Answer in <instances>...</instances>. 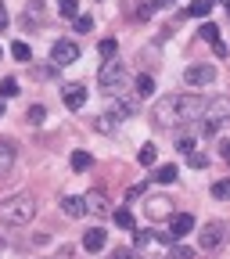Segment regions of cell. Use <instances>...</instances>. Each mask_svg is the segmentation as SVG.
<instances>
[{
	"mask_svg": "<svg viewBox=\"0 0 230 259\" xmlns=\"http://www.w3.org/2000/svg\"><path fill=\"white\" fill-rule=\"evenodd\" d=\"M32 216H36V198L25 194V191L0 202V223H4V227H25Z\"/></svg>",
	"mask_w": 230,
	"mask_h": 259,
	"instance_id": "1",
	"label": "cell"
},
{
	"mask_svg": "<svg viewBox=\"0 0 230 259\" xmlns=\"http://www.w3.org/2000/svg\"><path fill=\"white\" fill-rule=\"evenodd\" d=\"M205 108H209V101H205V97H198V94H180V97H176V115H180V122L205 119Z\"/></svg>",
	"mask_w": 230,
	"mask_h": 259,
	"instance_id": "2",
	"label": "cell"
},
{
	"mask_svg": "<svg viewBox=\"0 0 230 259\" xmlns=\"http://www.w3.org/2000/svg\"><path fill=\"white\" fill-rule=\"evenodd\" d=\"M226 231H230V227H226L223 220L205 223V227H202V234H198V248H202V252H216V248H223V245H226Z\"/></svg>",
	"mask_w": 230,
	"mask_h": 259,
	"instance_id": "3",
	"label": "cell"
},
{
	"mask_svg": "<svg viewBox=\"0 0 230 259\" xmlns=\"http://www.w3.org/2000/svg\"><path fill=\"white\" fill-rule=\"evenodd\" d=\"M126 79V69H122V61H105L101 65V72H97V87H101L105 94H115Z\"/></svg>",
	"mask_w": 230,
	"mask_h": 259,
	"instance_id": "4",
	"label": "cell"
},
{
	"mask_svg": "<svg viewBox=\"0 0 230 259\" xmlns=\"http://www.w3.org/2000/svg\"><path fill=\"white\" fill-rule=\"evenodd\" d=\"M173 119L180 122V115H176V94H173V97H162V101L151 108V122H155L158 130H169Z\"/></svg>",
	"mask_w": 230,
	"mask_h": 259,
	"instance_id": "5",
	"label": "cell"
},
{
	"mask_svg": "<svg viewBox=\"0 0 230 259\" xmlns=\"http://www.w3.org/2000/svg\"><path fill=\"white\" fill-rule=\"evenodd\" d=\"M79 58V47L72 44V40H58L54 47H51V61L58 65V69H65V65H72Z\"/></svg>",
	"mask_w": 230,
	"mask_h": 259,
	"instance_id": "6",
	"label": "cell"
},
{
	"mask_svg": "<svg viewBox=\"0 0 230 259\" xmlns=\"http://www.w3.org/2000/svg\"><path fill=\"white\" fill-rule=\"evenodd\" d=\"M183 79L191 87H209V83H216V69H212V65H187Z\"/></svg>",
	"mask_w": 230,
	"mask_h": 259,
	"instance_id": "7",
	"label": "cell"
},
{
	"mask_svg": "<svg viewBox=\"0 0 230 259\" xmlns=\"http://www.w3.org/2000/svg\"><path fill=\"white\" fill-rule=\"evenodd\" d=\"M61 209L69 212L72 220H83V216L90 212V202H86V198H79V194H69V198H61Z\"/></svg>",
	"mask_w": 230,
	"mask_h": 259,
	"instance_id": "8",
	"label": "cell"
},
{
	"mask_svg": "<svg viewBox=\"0 0 230 259\" xmlns=\"http://www.w3.org/2000/svg\"><path fill=\"white\" fill-rule=\"evenodd\" d=\"M205 119L226 122V119H230V97H212V101H209V108H205Z\"/></svg>",
	"mask_w": 230,
	"mask_h": 259,
	"instance_id": "9",
	"label": "cell"
},
{
	"mask_svg": "<svg viewBox=\"0 0 230 259\" xmlns=\"http://www.w3.org/2000/svg\"><path fill=\"white\" fill-rule=\"evenodd\" d=\"M65 105H69L72 112H79V108L86 105V87H79V83H69V87H65Z\"/></svg>",
	"mask_w": 230,
	"mask_h": 259,
	"instance_id": "10",
	"label": "cell"
},
{
	"mask_svg": "<svg viewBox=\"0 0 230 259\" xmlns=\"http://www.w3.org/2000/svg\"><path fill=\"white\" fill-rule=\"evenodd\" d=\"M105 245H108V234L101 231V227H90V231L83 234V248L86 252H101Z\"/></svg>",
	"mask_w": 230,
	"mask_h": 259,
	"instance_id": "11",
	"label": "cell"
},
{
	"mask_svg": "<svg viewBox=\"0 0 230 259\" xmlns=\"http://www.w3.org/2000/svg\"><path fill=\"white\" fill-rule=\"evenodd\" d=\"M169 205H173V202H169V198H162V194H158V198H151V202H148V220H166V216H176Z\"/></svg>",
	"mask_w": 230,
	"mask_h": 259,
	"instance_id": "12",
	"label": "cell"
},
{
	"mask_svg": "<svg viewBox=\"0 0 230 259\" xmlns=\"http://www.w3.org/2000/svg\"><path fill=\"white\" fill-rule=\"evenodd\" d=\"M15 166V144L11 141H0V177H8Z\"/></svg>",
	"mask_w": 230,
	"mask_h": 259,
	"instance_id": "13",
	"label": "cell"
},
{
	"mask_svg": "<svg viewBox=\"0 0 230 259\" xmlns=\"http://www.w3.org/2000/svg\"><path fill=\"white\" fill-rule=\"evenodd\" d=\"M169 227H173V234H176V238H183V234L194 231V216H191V212H180V216L169 220Z\"/></svg>",
	"mask_w": 230,
	"mask_h": 259,
	"instance_id": "14",
	"label": "cell"
},
{
	"mask_svg": "<svg viewBox=\"0 0 230 259\" xmlns=\"http://www.w3.org/2000/svg\"><path fill=\"white\" fill-rule=\"evenodd\" d=\"M32 22H43V0H29L25 4V25Z\"/></svg>",
	"mask_w": 230,
	"mask_h": 259,
	"instance_id": "15",
	"label": "cell"
},
{
	"mask_svg": "<svg viewBox=\"0 0 230 259\" xmlns=\"http://www.w3.org/2000/svg\"><path fill=\"white\" fill-rule=\"evenodd\" d=\"M69 162H72V169H76V173H86V169L94 166L90 151H72V158H69Z\"/></svg>",
	"mask_w": 230,
	"mask_h": 259,
	"instance_id": "16",
	"label": "cell"
},
{
	"mask_svg": "<svg viewBox=\"0 0 230 259\" xmlns=\"http://www.w3.org/2000/svg\"><path fill=\"white\" fill-rule=\"evenodd\" d=\"M198 36H202V40H209V44L216 47V44H219V25H216V22H205V25L198 29Z\"/></svg>",
	"mask_w": 230,
	"mask_h": 259,
	"instance_id": "17",
	"label": "cell"
},
{
	"mask_svg": "<svg viewBox=\"0 0 230 259\" xmlns=\"http://www.w3.org/2000/svg\"><path fill=\"white\" fill-rule=\"evenodd\" d=\"M86 202H90V209H94L97 216H105V212H108V202H105V194H101V191H94V194H86Z\"/></svg>",
	"mask_w": 230,
	"mask_h": 259,
	"instance_id": "18",
	"label": "cell"
},
{
	"mask_svg": "<svg viewBox=\"0 0 230 259\" xmlns=\"http://www.w3.org/2000/svg\"><path fill=\"white\" fill-rule=\"evenodd\" d=\"M212 198H219V202H226V198H230V177H223V180H216V184H212Z\"/></svg>",
	"mask_w": 230,
	"mask_h": 259,
	"instance_id": "19",
	"label": "cell"
},
{
	"mask_svg": "<svg viewBox=\"0 0 230 259\" xmlns=\"http://www.w3.org/2000/svg\"><path fill=\"white\" fill-rule=\"evenodd\" d=\"M58 11L65 18H79V0H58Z\"/></svg>",
	"mask_w": 230,
	"mask_h": 259,
	"instance_id": "20",
	"label": "cell"
},
{
	"mask_svg": "<svg viewBox=\"0 0 230 259\" xmlns=\"http://www.w3.org/2000/svg\"><path fill=\"white\" fill-rule=\"evenodd\" d=\"M112 220H115V223L122 227V231H133V227H137V223H133V212H129V209H119V212H115Z\"/></svg>",
	"mask_w": 230,
	"mask_h": 259,
	"instance_id": "21",
	"label": "cell"
},
{
	"mask_svg": "<svg viewBox=\"0 0 230 259\" xmlns=\"http://www.w3.org/2000/svg\"><path fill=\"white\" fill-rule=\"evenodd\" d=\"M11 58H15V61H29V58H32V51H29V44H22V40H15V44H11Z\"/></svg>",
	"mask_w": 230,
	"mask_h": 259,
	"instance_id": "22",
	"label": "cell"
},
{
	"mask_svg": "<svg viewBox=\"0 0 230 259\" xmlns=\"http://www.w3.org/2000/svg\"><path fill=\"white\" fill-rule=\"evenodd\" d=\"M180 173H176V166H158V173H155V180L158 184H173Z\"/></svg>",
	"mask_w": 230,
	"mask_h": 259,
	"instance_id": "23",
	"label": "cell"
},
{
	"mask_svg": "<svg viewBox=\"0 0 230 259\" xmlns=\"http://www.w3.org/2000/svg\"><path fill=\"white\" fill-rule=\"evenodd\" d=\"M212 11V4H209V0H194V4L187 8V15H194V18H205Z\"/></svg>",
	"mask_w": 230,
	"mask_h": 259,
	"instance_id": "24",
	"label": "cell"
},
{
	"mask_svg": "<svg viewBox=\"0 0 230 259\" xmlns=\"http://www.w3.org/2000/svg\"><path fill=\"white\" fill-rule=\"evenodd\" d=\"M137 94H141V97H151V94H155V79H151V76H137Z\"/></svg>",
	"mask_w": 230,
	"mask_h": 259,
	"instance_id": "25",
	"label": "cell"
},
{
	"mask_svg": "<svg viewBox=\"0 0 230 259\" xmlns=\"http://www.w3.org/2000/svg\"><path fill=\"white\" fill-rule=\"evenodd\" d=\"M187 166H191V169H205V166H209V155L191 151V155H187Z\"/></svg>",
	"mask_w": 230,
	"mask_h": 259,
	"instance_id": "26",
	"label": "cell"
},
{
	"mask_svg": "<svg viewBox=\"0 0 230 259\" xmlns=\"http://www.w3.org/2000/svg\"><path fill=\"white\" fill-rule=\"evenodd\" d=\"M137 162H141V166H155V144H144L137 151Z\"/></svg>",
	"mask_w": 230,
	"mask_h": 259,
	"instance_id": "27",
	"label": "cell"
},
{
	"mask_svg": "<svg viewBox=\"0 0 230 259\" xmlns=\"http://www.w3.org/2000/svg\"><path fill=\"white\" fill-rule=\"evenodd\" d=\"M97 51H101V58L115 61V54H119V44H115V40H101V47H97Z\"/></svg>",
	"mask_w": 230,
	"mask_h": 259,
	"instance_id": "28",
	"label": "cell"
},
{
	"mask_svg": "<svg viewBox=\"0 0 230 259\" xmlns=\"http://www.w3.org/2000/svg\"><path fill=\"white\" fill-rule=\"evenodd\" d=\"M25 115H29V122H32V126H40V122H43V115H47V108H43V105H29V112H25Z\"/></svg>",
	"mask_w": 230,
	"mask_h": 259,
	"instance_id": "29",
	"label": "cell"
},
{
	"mask_svg": "<svg viewBox=\"0 0 230 259\" xmlns=\"http://www.w3.org/2000/svg\"><path fill=\"white\" fill-rule=\"evenodd\" d=\"M112 115H133V101H112Z\"/></svg>",
	"mask_w": 230,
	"mask_h": 259,
	"instance_id": "30",
	"label": "cell"
},
{
	"mask_svg": "<svg viewBox=\"0 0 230 259\" xmlns=\"http://www.w3.org/2000/svg\"><path fill=\"white\" fill-rule=\"evenodd\" d=\"M15 94H18V79H11V76H8L4 83H0V97H15Z\"/></svg>",
	"mask_w": 230,
	"mask_h": 259,
	"instance_id": "31",
	"label": "cell"
},
{
	"mask_svg": "<svg viewBox=\"0 0 230 259\" xmlns=\"http://www.w3.org/2000/svg\"><path fill=\"white\" fill-rule=\"evenodd\" d=\"M90 29H94V18L90 15H79L76 18V32H90Z\"/></svg>",
	"mask_w": 230,
	"mask_h": 259,
	"instance_id": "32",
	"label": "cell"
},
{
	"mask_svg": "<svg viewBox=\"0 0 230 259\" xmlns=\"http://www.w3.org/2000/svg\"><path fill=\"white\" fill-rule=\"evenodd\" d=\"M176 151L191 155V151H194V137H180V141H176Z\"/></svg>",
	"mask_w": 230,
	"mask_h": 259,
	"instance_id": "33",
	"label": "cell"
},
{
	"mask_svg": "<svg viewBox=\"0 0 230 259\" xmlns=\"http://www.w3.org/2000/svg\"><path fill=\"white\" fill-rule=\"evenodd\" d=\"M191 255H194V252H191L187 245H173V255H169V259H191Z\"/></svg>",
	"mask_w": 230,
	"mask_h": 259,
	"instance_id": "34",
	"label": "cell"
},
{
	"mask_svg": "<svg viewBox=\"0 0 230 259\" xmlns=\"http://www.w3.org/2000/svg\"><path fill=\"white\" fill-rule=\"evenodd\" d=\"M133 241H137V248H144V245L151 241V231H137V238H133Z\"/></svg>",
	"mask_w": 230,
	"mask_h": 259,
	"instance_id": "35",
	"label": "cell"
},
{
	"mask_svg": "<svg viewBox=\"0 0 230 259\" xmlns=\"http://www.w3.org/2000/svg\"><path fill=\"white\" fill-rule=\"evenodd\" d=\"M112 259H133V252H129V248H115Z\"/></svg>",
	"mask_w": 230,
	"mask_h": 259,
	"instance_id": "36",
	"label": "cell"
},
{
	"mask_svg": "<svg viewBox=\"0 0 230 259\" xmlns=\"http://www.w3.org/2000/svg\"><path fill=\"white\" fill-rule=\"evenodd\" d=\"M8 18H11V15H8V8H4V4H0V29H4V25H8Z\"/></svg>",
	"mask_w": 230,
	"mask_h": 259,
	"instance_id": "37",
	"label": "cell"
},
{
	"mask_svg": "<svg viewBox=\"0 0 230 259\" xmlns=\"http://www.w3.org/2000/svg\"><path fill=\"white\" fill-rule=\"evenodd\" d=\"M173 0H151V8H169Z\"/></svg>",
	"mask_w": 230,
	"mask_h": 259,
	"instance_id": "38",
	"label": "cell"
},
{
	"mask_svg": "<svg viewBox=\"0 0 230 259\" xmlns=\"http://www.w3.org/2000/svg\"><path fill=\"white\" fill-rule=\"evenodd\" d=\"M0 119H4V105H0Z\"/></svg>",
	"mask_w": 230,
	"mask_h": 259,
	"instance_id": "39",
	"label": "cell"
},
{
	"mask_svg": "<svg viewBox=\"0 0 230 259\" xmlns=\"http://www.w3.org/2000/svg\"><path fill=\"white\" fill-rule=\"evenodd\" d=\"M223 4H226V8H230V0H223Z\"/></svg>",
	"mask_w": 230,
	"mask_h": 259,
	"instance_id": "40",
	"label": "cell"
},
{
	"mask_svg": "<svg viewBox=\"0 0 230 259\" xmlns=\"http://www.w3.org/2000/svg\"><path fill=\"white\" fill-rule=\"evenodd\" d=\"M0 58H4V51H0Z\"/></svg>",
	"mask_w": 230,
	"mask_h": 259,
	"instance_id": "41",
	"label": "cell"
}]
</instances>
